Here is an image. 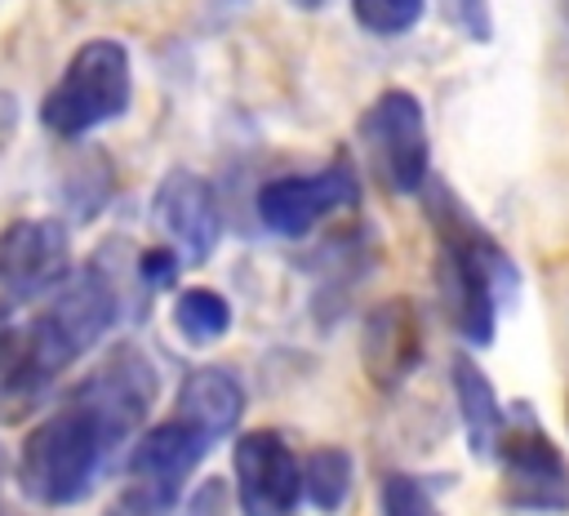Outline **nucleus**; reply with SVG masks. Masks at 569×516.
I'll use <instances>...</instances> for the list:
<instances>
[{"label": "nucleus", "mask_w": 569, "mask_h": 516, "mask_svg": "<svg viewBox=\"0 0 569 516\" xmlns=\"http://www.w3.org/2000/svg\"><path fill=\"white\" fill-rule=\"evenodd\" d=\"M422 187H427V218L440 240V302L462 338L489 343L498 325V302L516 289V267L445 182H422Z\"/></svg>", "instance_id": "1"}, {"label": "nucleus", "mask_w": 569, "mask_h": 516, "mask_svg": "<svg viewBox=\"0 0 569 516\" xmlns=\"http://www.w3.org/2000/svg\"><path fill=\"white\" fill-rule=\"evenodd\" d=\"M116 320V289L102 271H67L44 307L31 316V325L18 338V360L9 369L13 387H44L58 378L71 360H80Z\"/></svg>", "instance_id": "2"}, {"label": "nucleus", "mask_w": 569, "mask_h": 516, "mask_svg": "<svg viewBox=\"0 0 569 516\" xmlns=\"http://www.w3.org/2000/svg\"><path fill=\"white\" fill-rule=\"evenodd\" d=\"M107 458H111V440L76 400H67L27 431L18 454V480L36 503L58 507L84 498Z\"/></svg>", "instance_id": "3"}, {"label": "nucleus", "mask_w": 569, "mask_h": 516, "mask_svg": "<svg viewBox=\"0 0 569 516\" xmlns=\"http://www.w3.org/2000/svg\"><path fill=\"white\" fill-rule=\"evenodd\" d=\"M129 93H133V67H129V49L111 36H93L84 40L62 76L53 80V89L44 93V125L62 138H80L116 116H124L129 107Z\"/></svg>", "instance_id": "4"}, {"label": "nucleus", "mask_w": 569, "mask_h": 516, "mask_svg": "<svg viewBox=\"0 0 569 516\" xmlns=\"http://www.w3.org/2000/svg\"><path fill=\"white\" fill-rule=\"evenodd\" d=\"M493 458L502 467V498L516 512H569V463L529 405L502 414Z\"/></svg>", "instance_id": "5"}, {"label": "nucleus", "mask_w": 569, "mask_h": 516, "mask_svg": "<svg viewBox=\"0 0 569 516\" xmlns=\"http://www.w3.org/2000/svg\"><path fill=\"white\" fill-rule=\"evenodd\" d=\"M360 147H365V160L373 169V178L396 191V196H413L422 182H427V151H431V138H427V120H422V107L409 89H387L378 93L360 125Z\"/></svg>", "instance_id": "6"}, {"label": "nucleus", "mask_w": 569, "mask_h": 516, "mask_svg": "<svg viewBox=\"0 0 569 516\" xmlns=\"http://www.w3.org/2000/svg\"><path fill=\"white\" fill-rule=\"evenodd\" d=\"M71 400L98 423V431L116 449L120 440H129L142 427V418H147V409L156 400V374H151V365H147V356L138 347H120V351L107 356L102 369H93L71 391Z\"/></svg>", "instance_id": "7"}, {"label": "nucleus", "mask_w": 569, "mask_h": 516, "mask_svg": "<svg viewBox=\"0 0 569 516\" xmlns=\"http://www.w3.org/2000/svg\"><path fill=\"white\" fill-rule=\"evenodd\" d=\"M209 449H213V440L204 431H196L182 418H164L160 427L142 431L129 454V494L156 512L173 507L178 489L187 485V476L200 467V458Z\"/></svg>", "instance_id": "8"}, {"label": "nucleus", "mask_w": 569, "mask_h": 516, "mask_svg": "<svg viewBox=\"0 0 569 516\" xmlns=\"http://www.w3.org/2000/svg\"><path fill=\"white\" fill-rule=\"evenodd\" d=\"M356 200V173L347 160H333L316 173H284L262 182L258 191V218L276 236H307L325 214Z\"/></svg>", "instance_id": "9"}, {"label": "nucleus", "mask_w": 569, "mask_h": 516, "mask_svg": "<svg viewBox=\"0 0 569 516\" xmlns=\"http://www.w3.org/2000/svg\"><path fill=\"white\" fill-rule=\"evenodd\" d=\"M231 467H236V498L244 516H289L298 507L302 467L276 431L267 427L244 431L236 440Z\"/></svg>", "instance_id": "10"}, {"label": "nucleus", "mask_w": 569, "mask_h": 516, "mask_svg": "<svg viewBox=\"0 0 569 516\" xmlns=\"http://www.w3.org/2000/svg\"><path fill=\"white\" fill-rule=\"evenodd\" d=\"M67 231L53 218H22L0 231V289L49 294L67 276Z\"/></svg>", "instance_id": "11"}, {"label": "nucleus", "mask_w": 569, "mask_h": 516, "mask_svg": "<svg viewBox=\"0 0 569 516\" xmlns=\"http://www.w3.org/2000/svg\"><path fill=\"white\" fill-rule=\"evenodd\" d=\"M156 222L169 236L173 254H182V262H204L218 245V200L213 187L191 173V169H173L164 173V182L156 187Z\"/></svg>", "instance_id": "12"}, {"label": "nucleus", "mask_w": 569, "mask_h": 516, "mask_svg": "<svg viewBox=\"0 0 569 516\" xmlns=\"http://www.w3.org/2000/svg\"><path fill=\"white\" fill-rule=\"evenodd\" d=\"M360 356H365V369L378 387H400L418 360H422V320H418V307L409 298H396V302H382L369 311L365 320V338H360Z\"/></svg>", "instance_id": "13"}, {"label": "nucleus", "mask_w": 569, "mask_h": 516, "mask_svg": "<svg viewBox=\"0 0 569 516\" xmlns=\"http://www.w3.org/2000/svg\"><path fill=\"white\" fill-rule=\"evenodd\" d=\"M240 409H244L240 383H236L227 369L204 365V369H191V374L182 378L173 418H182V423H191L196 431H204L209 440H218V436H227V431L240 423Z\"/></svg>", "instance_id": "14"}, {"label": "nucleus", "mask_w": 569, "mask_h": 516, "mask_svg": "<svg viewBox=\"0 0 569 516\" xmlns=\"http://www.w3.org/2000/svg\"><path fill=\"white\" fill-rule=\"evenodd\" d=\"M449 383H453V400H458V414H462V427H467L471 449L480 458H493V445H498V431H502V405H498L493 383L467 356L453 360Z\"/></svg>", "instance_id": "15"}, {"label": "nucleus", "mask_w": 569, "mask_h": 516, "mask_svg": "<svg viewBox=\"0 0 569 516\" xmlns=\"http://www.w3.org/2000/svg\"><path fill=\"white\" fill-rule=\"evenodd\" d=\"M173 325L191 343H213L231 329V307L218 289H182L173 298Z\"/></svg>", "instance_id": "16"}, {"label": "nucleus", "mask_w": 569, "mask_h": 516, "mask_svg": "<svg viewBox=\"0 0 569 516\" xmlns=\"http://www.w3.org/2000/svg\"><path fill=\"white\" fill-rule=\"evenodd\" d=\"M302 489L320 512H338L347 489H351V458L342 449H333V445L311 449V458L302 467Z\"/></svg>", "instance_id": "17"}, {"label": "nucleus", "mask_w": 569, "mask_h": 516, "mask_svg": "<svg viewBox=\"0 0 569 516\" xmlns=\"http://www.w3.org/2000/svg\"><path fill=\"white\" fill-rule=\"evenodd\" d=\"M427 0H351V13L373 36H405L422 18Z\"/></svg>", "instance_id": "18"}, {"label": "nucleus", "mask_w": 569, "mask_h": 516, "mask_svg": "<svg viewBox=\"0 0 569 516\" xmlns=\"http://www.w3.org/2000/svg\"><path fill=\"white\" fill-rule=\"evenodd\" d=\"M382 516H440V512H436L431 494H427L413 476L391 472V476L382 480Z\"/></svg>", "instance_id": "19"}, {"label": "nucleus", "mask_w": 569, "mask_h": 516, "mask_svg": "<svg viewBox=\"0 0 569 516\" xmlns=\"http://www.w3.org/2000/svg\"><path fill=\"white\" fill-rule=\"evenodd\" d=\"M440 9H445V18H449L462 36H471V40H489V36H493L489 0H440Z\"/></svg>", "instance_id": "20"}, {"label": "nucleus", "mask_w": 569, "mask_h": 516, "mask_svg": "<svg viewBox=\"0 0 569 516\" xmlns=\"http://www.w3.org/2000/svg\"><path fill=\"white\" fill-rule=\"evenodd\" d=\"M9 343H13V325H9V311L0 307V365H4V356H9Z\"/></svg>", "instance_id": "21"}, {"label": "nucleus", "mask_w": 569, "mask_h": 516, "mask_svg": "<svg viewBox=\"0 0 569 516\" xmlns=\"http://www.w3.org/2000/svg\"><path fill=\"white\" fill-rule=\"evenodd\" d=\"M293 4H298V9H320L325 0H293Z\"/></svg>", "instance_id": "22"}, {"label": "nucleus", "mask_w": 569, "mask_h": 516, "mask_svg": "<svg viewBox=\"0 0 569 516\" xmlns=\"http://www.w3.org/2000/svg\"><path fill=\"white\" fill-rule=\"evenodd\" d=\"M565 18H569V0H565Z\"/></svg>", "instance_id": "23"}]
</instances>
